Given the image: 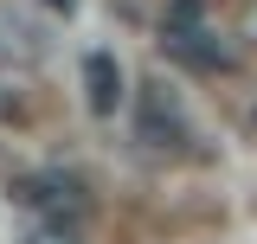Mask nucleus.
<instances>
[{
  "label": "nucleus",
  "mask_w": 257,
  "mask_h": 244,
  "mask_svg": "<svg viewBox=\"0 0 257 244\" xmlns=\"http://www.w3.org/2000/svg\"><path fill=\"white\" fill-rule=\"evenodd\" d=\"M13 199L32 206V212H45V218H77L84 212V180H77V174H58V167L20 174V180H13Z\"/></svg>",
  "instance_id": "nucleus-1"
},
{
  "label": "nucleus",
  "mask_w": 257,
  "mask_h": 244,
  "mask_svg": "<svg viewBox=\"0 0 257 244\" xmlns=\"http://www.w3.org/2000/svg\"><path fill=\"white\" fill-rule=\"evenodd\" d=\"M142 142L148 148H180L187 142V116H180V103L167 84H148L142 90Z\"/></svg>",
  "instance_id": "nucleus-2"
},
{
  "label": "nucleus",
  "mask_w": 257,
  "mask_h": 244,
  "mask_svg": "<svg viewBox=\"0 0 257 244\" xmlns=\"http://www.w3.org/2000/svg\"><path fill=\"white\" fill-rule=\"evenodd\" d=\"M84 90H90L96 116H116V103H122V64L109 58V52H90L84 58Z\"/></svg>",
  "instance_id": "nucleus-3"
},
{
  "label": "nucleus",
  "mask_w": 257,
  "mask_h": 244,
  "mask_svg": "<svg viewBox=\"0 0 257 244\" xmlns=\"http://www.w3.org/2000/svg\"><path fill=\"white\" fill-rule=\"evenodd\" d=\"M161 39H167V52H174V58L199 64V71H219V64H231V52H225V45H219L206 26H193V32H167V26H161Z\"/></svg>",
  "instance_id": "nucleus-4"
},
{
  "label": "nucleus",
  "mask_w": 257,
  "mask_h": 244,
  "mask_svg": "<svg viewBox=\"0 0 257 244\" xmlns=\"http://www.w3.org/2000/svg\"><path fill=\"white\" fill-rule=\"evenodd\" d=\"M26 244H84V231H77L71 218H45V225H32Z\"/></svg>",
  "instance_id": "nucleus-5"
},
{
  "label": "nucleus",
  "mask_w": 257,
  "mask_h": 244,
  "mask_svg": "<svg viewBox=\"0 0 257 244\" xmlns=\"http://www.w3.org/2000/svg\"><path fill=\"white\" fill-rule=\"evenodd\" d=\"M193 26H206V0H174L167 7V32H193Z\"/></svg>",
  "instance_id": "nucleus-6"
},
{
  "label": "nucleus",
  "mask_w": 257,
  "mask_h": 244,
  "mask_svg": "<svg viewBox=\"0 0 257 244\" xmlns=\"http://www.w3.org/2000/svg\"><path fill=\"white\" fill-rule=\"evenodd\" d=\"M238 39H244V45H257V0L244 7V26H238Z\"/></svg>",
  "instance_id": "nucleus-7"
},
{
  "label": "nucleus",
  "mask_w": 257,
  "mask_h": 244,
  "mask_svg": "<svg viewBox=\"0 0 257 244\" xmlns=\"http://www.w3.org/2000/svg\"><path fill=\"white\" fill-rule=\"evenodd\" d=\"M45 7H58V13H71V7H77V0H45Z\"/></svg>",
  "instance_id": "nucleus-8"
},
{
  "label": "nucleus",
  "mask_w": 257,
  "mask_h": 244,
  "mask_svg": "<svg viewBox=\"0 0 257 244\" xmlns=\"http://www.w3.org/2000/svg\"><path fill=\"white\" fill-rule=\"evenodd\" d=\"M251 129H257V109H251Z\"/></svg>",
  "instance_id": "nucleus-9"
}]
</instances>
